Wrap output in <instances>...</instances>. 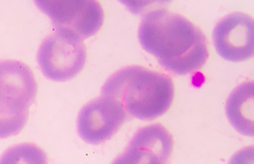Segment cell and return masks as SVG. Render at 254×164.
I'll list each match as a JSON object with an SVG mask.
<instances>
[{
  "label": "cell",
  "mask_w": 254,
  "mask_h": 164,
  "mask_svg": "<svg viewBox=\"0 0 254 164\" xmlns=\"http://www.w3.org/2000/svg\"><path fill=\"white\" fill-rule=\"evenodd\" d=\"M174 94L170 76L140 66L120 69L103 87V95L117 99L127 113L140 120H153L164 115L171 107Z\"/></svg>",
  "instance_id": "obj_2"
},
{
  "label": "cell",
  "mask_w": 254,
  "mask_h": 164,
  "mask_svg": "<svg viewBox=\"0 0 254 164\" xmlns=\"http://www.w3.org/2000/svg\"><path fill=\"white\" fill-rule=\"evenodd\" d=\"M174 146L168 130L160 124L140 128L112 164H167Z\"/></svg>",
  "instance_id": "obj_8"
},
{
  "label": "cell",
  "mask_w": 254,
  "mask_h": 164,
  "mask_svg": "<svg viewBox=\"0 0 254 164\" xmlns=\"http://www.w3.org/2000/svg\"><path fill=\"white\" fill-rule=\"evenodd\" d=\"M38 84L26 64L0 61V138L17 135L25 127Z\"/></svg>",
  "instance_id": "obj_3"
},
{
  "label": "cell",
  "mask_w": 254,
  "mask_h": 164,
  "mask_svg": "<svg viewBox=\"0 0 254 164\" xmlns=\"http://www.w3.org/2000/svg\"><path fill=\"white\" fill-rule=\"evenodd\" d=\"M0 164H48V159L38 145L24 143L7 149L0 158Z\"/></svg>",
  "instance_id": "obj_10"
},
{
  "label": "cell",
  "mask_w": 254,
  "mask_h": 164,
  "mask_svg": "<svg viewBox=\"0 0 254 164\" xmlns=\"http://www.w3.org/2000/svg\"><path fill=\"white\" fill-rule=\"evenodd\" d=\"M86 61L83 40L73 34L55 30L40 46L38 63L48 79L56 82L69 80L79 74Z\"/></svg>",
  "instance_id": "obj_4"
},
{
  "label": "cell",
  "mask_w": 254,
  "mask_h": 164,
  "mask_svg": "<svg viewBox=\"0 0 254 164\" xmlns=\"http://www.w3.org/2000/svg\"><path fill=\"white\" fill-rule=\"evenodd\" d=\"M229 164H254V148L249 147L233 157Z\"/></svg>",
  "instance_id": "obj_11"
},
{
  "label": "cell",
  "mask_w": 254,
  "mask_h": 164,
  "mask_svg": "<svg viewBox=\"0 0 254 164\" xmlns=\"http://www.w3.org/2000/svg\"><path fill=\"white\" fill-rule=\"evenodd\" d=\"M254 19L243 12H234L219 21L213 32L218 54L228 61L240 62L254 55Z\"/></svg>",
  "instance_id": "obj_7"
},
{
  "label": "cell",
  "mask_w": 254,
  "mask_h": 164,
  "mask_svg": "<svg viewBox=\"0 0 254 164\" xmlns=\"http://www.w3.org/2000/svg\"><path fill=\"white\" fill-rule=\"evenodd\" d=\"M254 82L238 86L227 101L228 120L242 135H254Z\"/></svg>",
  "instance_id": "obj_9"
},
{
  "label": "cell",
  "mask_w": 254,
  "mask_h": 164,
  "mask_svg": "<svg viewBox=\"0 0 254 164\" xmlns=\"http://www.w3.org/2000/svg\"><path fill=\"white\" fill-rule=\"evenodd\" d=\"M127 113L122 102L103 95L86 104L78 117V132L92 145L107 141L127 120Z\"/></svg>",
  "instance_id": "obj_6"
},
{
  "label": "cell",
  "mask_w": 254,
  "mask_h": 164,
  "mask_svg": "<svg viewBox=\"0 0 254 164\" xmlns=\"http://www.w3.org/2000/svg\"><path fill=\"white\" fill-rule=\"evenodd\" d=\"M38 8L52 19L55 30L86 39L97 33L104 22V11L96 0L36 1Z\"/></svg>",
  "instance_id": "obj_5"
},
{
  "label": "cell",
  "mask_w": 254,
  "mask_h": 164,
  "mask_svg": "<svg viewBox=\"0 0 254 164\" xmlns=\"http://www.w3.org/2000/svg\"><path fill=\"white\" fill-rule=\"evenodd\" d=\"M138 38L146 51L176 74L194 73L208 58V43L202 31L185 17L165 8L146 14Z\"/></svg>",
  "instance_id": "obj_1"
}]
</instances>
